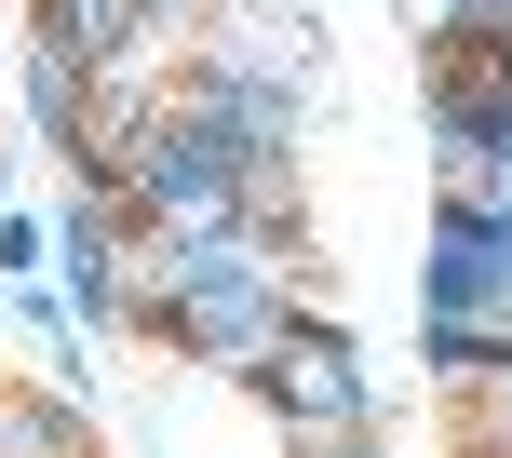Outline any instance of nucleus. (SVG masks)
<instances>
[{
  "label": "nucleus",
  "instance_id": "nucleus-6",
  "mask_svg": "<svg viewBox=\"0 0 512 458\" xmlns=\"http://www.w3.org/2000/svg\"><path fill=\"white\" fill-rule=\"evenodd\" d=\"M418 364L445 391H512V310H432L418 324Z\"/></svg>",
  "mask_w": 512,
  "mask_h": 458
},
{
  "label": "nucleus",
  "instance_id": "nucleus-11",
  "mask_svg": "<svg viewBox=\"0 0 512 458\" xmlns=\"http://www.w3.org/2000/svg\"><path fill=\"white\" fill-rule=\"evenodd\" d=\"M162 14H176V27H230L243 0H162Z\"/></svg>",
  "mask_w": 512,
  "mask_h": 458
},
{
  "label": "nucleus",
  "instance_id": "nucleus-12",
  "mask_svg": "<svg viewBox=\"0 0 512 458\" xmlns=\"http://www.w3.org/2000/svg\"><path fill=\"white\" fill-rule=\"evenodd\" d=\"M297 458H391V445H378V432H351V445H297Z\"/></svg>",
  "mask_w": 512,
  "mask_h": 458
},
{
  "label": "nucleus",
  "instance_id": "nucleus-3",
  "mask_svg": "<svg viewBox=\"0 0 512 458\" xmlns=\"http://www.w3.org/2000/svg\"><path fill=\"white\" fill-rule=\"evenodd\" d=\"M54 297H68V324H122L135 337V203H122V189H81L68 176V216H54Z\"/></svg>",
  "mask_w": 512,
  "mask_h": 458
},
{
  "label": "nucleus",
  "instance_id": "nucleus-1",
  "mask_svg": "<svg viewBox=\"0 0 512 458\" xmlns=\"http://www.w3.org/2000/svg\"><path fill=\"white\" fill-rule=\"evenodd\" d=\"M122 203H135V229H230V216H283L297 229V189L256 176V149L230 135V108H216L189 68H176V95H162L149 149L122 162Z\"/></svg>",
  "mask_w": 512,
  "mask_h": 458
},
{
  "label": "nucleus",
  "instance_id": "nucleus-8",
  "mask_svg": "<svg viewBox=\"0 0 512 458\" xmlns=\"http://www.w3.org/2000/svg\"><path fill=\"white\" fill-rule=\"evenodd\" d=\"M27 122H41V149H54V162H81V122H95V81H81V68H54V54H27Z\"/></svg>",
  "mask_w": 512,
  "mask_h": 458
},
{
  "label": "nucleus",
  "instance_id": "nucleus-2",
  "mask_svg": "<svg viewBox=\"0 0 512 458\" xmlns=\"http://www.w3.org/2000/svg\"><path fill=\"white\" fill-rule=\"evenodd\" d=\"M256 405H270L297 445H351V432H378V378H364V351L324 324V310H297V324H283V351L256 364Z\"/></svg>",
  "mask_w": 512,
  "mask_h": 458
},
{
  "label": "nucleus",
  "instance_id": "nucleus-10",
  "mask_svg": "<svg viewBox=\"0 0 512 458\" xmlns=\"http://www.w3.org/2000/svg\"><path fill=\"white\" fill-rule=\"evenodd\" d=\"M472 458H512V391H472Z\"/></svg>",
  "mask_w": 512,
  "mask_h": 458
},
{
  "label": "nucleus",
  "instance_id": "nucleus-9",
  "mask_svg": "<svg viewBox=\"0 0 512 458\" xmlns=\"http://www.w3.org/2000/svg\"><path fill=\"white\" fill-rule=\"evenodd\" d=\"M0 283H54V216H0Z\"/></svg>",
  "mask_w": 512,
  "mask_h": 458
},
{
  "label": "nucleus",
  "instance_id": "nucleus-4",
  "mask_svg": "<svg viewBox=\"0 0 512 458\" xmlns=\"http://www.w3.org/2000/svg\"><path fill=\"white\" fill-rule=\"evenodd\" d=\"M27 54L81 81H122V68H176V14L162 0H27Z\"/></svg>",
  "mask_w": 512,
  "mask_h": 458
},
{
  "label": "nucleus",
  "instance_id": "nucleus-5",
  "mask_svg": "<svg viewBox=\"0 0 512 458\" xmlns=\"http://www.w3.org/2000/svg\"><path fill=\"white\" fill-rule=\"evenodd\" d=\"M418 297L432 310H512V203H432Z\"/></svg>",
  "mask_w": 512,
  "mask_h": 458
},
{
  "label": "nucleus",
  "instance_id": "nucleus-7",
  "mask_svg": "<svg viewBox=\"0 0 512 458\" xmlns=\"http://www.w3.org/2000/svg\"><path fill=\"white\" fill-rule=\"evenodd\" d=\"M0 458H95L81 391H14V378H0Z\"/></svg>",
  "mask_w": 512,
  "mask_h": 458
}]
</instances>
